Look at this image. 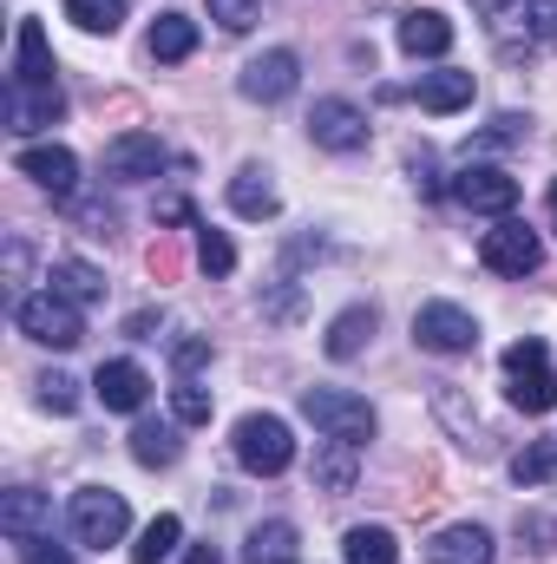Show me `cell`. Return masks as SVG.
Returning <instances> with one entry per match:
<instances>
[{
    "instance_id": "35",
    "label": "cell",
    "mask_w": 557,
    "mask_h": 564,
    "mask_svg": "<svg viewBox=\"0 0 557 564\" xmlns=\"http://www.w3.org/2000/svg\"><path fill=\"white\" fill-rule=\"evenodd\" d=\"M144 270H151L157 282H177V276H184V250H177V237H171V230H157V243L144 250Z\"/></svg>"
},
{
    "instance_id": "7",
    "label": "cell",
    "mask_w": 557,
    "mask_h": 564,
    "mask_svg": "<svg viewBox=\"0 0 557 564\" xmlns=\"http://www.w3.org/2000/svg\"><path fill=\"white\" fill-rule=\"evenodd\" d=\"M414 341L426 355H472L479 348V322L459 302H426V308H414Z\"/></svg>"
},
{
    "instance_id": "45",
    "label": "cell",
    "mask_w": 557,
    "mask_h": 564,
    "mask_svg": "<svg viewBox=\"0 0 557 564\" xmlns=\"http://www.w3.org/2000/svg\"><path fill=\"white\" fill-rule=\"evenodd\" d=\"M472 7H479V13H499V7H512V0H472Z\"/></svg>"
},
{
    "instance_id": "32",
    "label": "cell",
    "mask_w": 557,
    "mask_h": 564,
    "mask_svg": "<svg viewBox=\"0 0 557 564\" xmlns=\"http://www.w3.org/2000/svg\"><path fill=\"white\" fill-rule=\"evenodd\" d=\"M197 263H204L210 276H230V270H237L230 237H223V230H210V224H197Z\"/></svg>"
},
{
    "instance_id": "26",
    "label": "cell",
    "mask_w": 557,
    "mask_h": 564,
    "mask_svg": "<svg viewBox=\"0 0 557 564\" xmlns=\"http://www.w3.org/2000/svg\"><path fill=\"white\" fill-rule=\"evenodd\" d=\"M177 453H184V440H177L171 421H139L132 426V459H139V466H177Z\"/></svg>"
},
{
    "instance_id": "43",
    "label": "cell",
    "mask_w": 557,
    "mask_h": 564,
    "mask_svg": "<svg viewBox=\"0 0 557 564\" xmlns=\"http://www.w3.org/2000/svg\"><path fill=\"white\" fill-rule=\"evenodd\" d=\"M151 328H157V308H139V315L125 322V335H139V341H151Z\"/></svg>"
},
{
    "instance_id": "16",
    "label": "cell",
    "mask_w": 557,
    "mask_h": 564,
    "mask_svg": "<svg viewBox=\"0 0 557 564\" xmlns=\"http://www.w3.org/2000/svg\"><path fill=\"white\" fill-rule=\"evenodd\" d=\"M13 86H59V66H53V46H46V26L40 20H20L13 33Z\"/></svg>"
},
{
    "instance_id": "29",
    "label": "cell",
    "mask_w": 557,
    "mask_h": 564,
    "mask_svg": "<svg viewBox=\"0 0 557 564\" xmlns=\"http://www.w3.org/2000/svg\"><path fill=\"white\" fill-rule=\"evenodd\" d=\"M177 539H184V519H177V512H157L139 532V545H132V564H164L177 552Z\"/></svg>"
},
{
    "instance_id": "15",
    "label": "cell",
    "mask_w": 557,
    "mask_h": 564,
    "mask_svg": "<svg viewBox=\"0 0 557 564\" xmlns=\"http://www.w3.org/2000/svg\"><path fill=\"white\" fill-rule=\"evenodd\" d=\"M92 394L106 401V414H139L144 401H151V375H144L139 361H99Z\"/></svg>"
},
{
    "instance_id": "21",
    "label": "cell",
    "mask_w": 557,
    "mask_h": 564,
    "mask_svg": "<svg viewBox=\"0 0 557 564\" xmlns=\"http://www.w3.org/2000/svg\"><path fill=\"white\" fill-rule=\"evenodd\" d=\"M414 99H419V112H459V106H472V73H459V66L419 73Z\"/></svg>"
},
{
    "instance_id": "42",
    "label": "cell",
    "mask_w": 557,
    "mask_h": 564,
    "mask_svg": "<svg viewBox=\"0 0 557 564\" xmlns=\"http://www.w3.org/2000/svg\"><path fill=\"white\" fill-rule=\"evenodd\" d=\"M157 224H190V204L184 197H157Z\"/></svg>"
},
{
    "instance_id": "13",
    "label": "cell",
    "mask_w": 557,
    "mask_h": 564,
    "mask_svg": "<svg viewBox=\"0 0 557 564\" xmlns=\"http://www.w3.org/2000/svg\"><path fill=\"white\" fill-rule=\"evenodd\" d=\"M0 106H7V132H13V139H26V132H40V126H59L66 93H59V86H13V79H7Z\"/></svg>"
},
{
    "instance_id": "46",
    "label": "cell",
    "mask_w": 557,
    "mask_h": 564,
    "mask_svg": "<svg viewBox=\"0 0 557 564\" xmlns=\"http://www.w3.org/2000/svg\"><path fill=\"white\" fill-rule=\"evenodd\" d=\"M545 204H551V224H557V177H551V191H545Z\"/></svg>"
},
{
    "instance_id": "3",
    "label": "cell",
    "mask_w": 557,
    "mask_h": 564,
    "mask_svg": "<svg viewBox=\"0 0 557 564\" xmlns=\"http://www.w3.org/2000/svg\"><path fill=\"white\" fill-rule=\"evenodd\" d=\"M230 446H237V466H243V473H256V479H276V473L295 466L288 421H276V414H243L237 433H230Z\"/></svg>"
},
{
    "instance_id": "9",
    "label": "cell",
    "mask_w": 557,
    "mask_h": 564,
    "mask_svg": "<svg viewBox=\"0 0 557 564\" xmlns=\"http://www.w3.org/2000/svg\"><path fill=\"white\" fill-rule=\"evenodd\" d=\"M295 86H302V59H295L288 46H270V53H256V59L237 73V93H243V99H256V106H282Z\"/></svg>"
},
{
    "instance_id": "27",
    "label": "cell",
    "mask_w": 557,
    "mask_h": 564,
    "mask_svg": "<svg viewBox=\"0 0 557 564\" xmlns=\"http://www.w3.org/2000/svg\"><path fill=\"white\" fill-rule=\"evenodd\" d=\"M341 558L348 564H394L401 558V539H394L387 525H354V532L341 539Z\"/></svg>"
},
{
    "instance_id": "33",
    "label": "cell",
    "mask_w": 557,
    "mask_h": 564,
    "mask_svg": "<svg viewBox=\"0 0 557 564\" xmlns=\"http://www.w3.org/2000/svg\"><path fill=\"white\" fill-rule=\"evenodd\" d=\"M525 139H532V119H525V112H499V119L472 139V151H499V144H525Z\"/></svg>"
},
{
    "instance_id": "14",
    "label": "cell",
    "mask_w": 557,
    "mask_h": 564,
    "mask_svg": "<svg viewBox=\"0 0 557 564\" xmlns=\"http://www.w3.org/2000/svg\"><path fill=\"white\" fill-rule=\"evenodd\" d=\"M0 532H7L13 545H40V539H53V499L33 492V486H13V492L0 499Z\"/></svg>"
},
{
    "instance_id": "37",
    "label": "cell",
    "mask_w": 557,
    "mask_h": 564,
    "mask_svg": "<svg viewBox=\"0 0 557 564\" xmlns=\"http://www.w3.org/2000/svg\"><path fill=\"white\" fill-rule=\"evenodd\" d=\"M204 361H210V335H190V341L171 348V368H177V375H197Z\"/></svg>"
},
{
    "instance_id": "38",
    "label": "cell",
    "mask_w": 557,
    "mask_h": 564,
    "mask_svg": "<svg viewBox=\"0 0 557 564\" xmlns=\"http://www.w3.org/2000/svg\"><path fill=\"white\" fill-rule=\"evenodd\" d=\"M525 20H532V40H557V0H525Z\"/></svg>"
},
{
    "instance_id": "20",
    "label": "cell",
    "mask_w": 557,
    "mask_h": 564,
    "mask_svg": "<svg viewBox=\"0 0 557 564\" xmlns=\"http://www.w3.org/2000/svg\"><path fill=\"white\" fill-rule=\"evenodd\" d=\"M230 210L250 217V224H263V217H276L282 210V197H276V184H270L263 164H243V171L230 177Z\"/></svg>"
},
{
    "instance_id": "18",
    "label": "cell",
    "mask_w": 557,
    "mask_h": 564,
    "mask_svg": "<svg viewBox=\"0 0 557 564\" xmlns=\"http://www.w3.org/2000/svg\"><path fill=\"white\" fill-rule=\"evenodd\" d=\"M374 328H381V308H374V302H348V308L328 322V341H321L328 361H354V355L374 341Z\"/></svg>"
},
{
    "instance_id": "25",
    "label": "cell",
    "mask_w": 557,
    "mask_h": 564,
    "mask_svg": "<svg viewBox=\"0 0 557 564\" xmlns=\"http://www.w3.org/2000/svg\"><path fill=\"white\" fill-rule=\"evenodd\" d=\"M46 282H53V295H66V302H79V308L106 295V276H99V270H92L86 257H59V263H53V276H46Z\"/></svg>"
},
{
    "instance_id": "31",
    "label": "cell",
    "mask_w": 557,
    "mask_h": 564,
    "mask_svg": "<svg viewBox=\"0 0 557 564\" xmlns=\"http://www.w3.org/2000/svg\"><path fill=\"white\" fill-rule=\"evenodd\" d=\"M171 414H177V426H204L210 421V388H204L197 375H177V388H171Z\"/></svg>"
},
{
    "instance_id": "5",
    "label": "cell",
    "mask_w": 557,
    "mask_h": 564,
    "mask_svg": "<svg viewBox=\"0 0 557 564\" xmlns=\"http://www.w3.org/2000/svg\"><path fill=\"white\" fill-rule=\"evenodd\" d=\"M302 414L321 426L328 440H348V446H368L374 440V408L348 388H308L302 394Z\"/></svg>"
},
{
    "instance_id": "22",
    "label": "cell",
    "mask_w": 557,
    "mask_h": 564,
    "mask_svg": "<svg viewBox=\"0 0 557 564\" xmlns=\"http://www.w3.org/2000/svg\"><path fill=\"white\" fill-rule=\"evenodd\" d=\"M426 564H492V532L485 525H446L426 545Z\"/></svg>"
},
{
    "instance_id": "12",
    "label": "cell",
    "mask_w": 557,
    "mask_h": 564,
    "mask_svg": "<svg viewBox=\"0 0 557 564\" xmlns=\"http://www.w3.org/2000/svg\"><path fill=\"white\" fill-rule=\"evenodd\" d=\"M164 164H171V151H164L157 132H119V139L106 144V177H119V184H144Z\"/></svg>"
},
{
    "instance_id": "19",
    "label": "cell",
    "mask_w": 557,
    "mask_h": 564,
    "mask_svg": "<svg viewBox=\"0 0 557 564\" xmlns=\"http://www.w3.org/2000/svg\"><path fill=\"white\" fill-rule=\"evenodd\" d=\"M401 53H414V59H446V53H452V20L433 13V7H414V13L401 20Z\"/></svg>"
},
{
    "instance_id": "28",
    "label": "cell",
    "mask_w": 557,
    "mask_h": 564,
    "mask_svg": "<svg viewBox=\"0 0 557 564\" xmlns=\"http://www.w3.org/2000/svg\"><path fill=\"white\" fill-rule=\"evenodd\" d=\"M512 479L532 492V486H557V440H532L512 453Z\"/></svg>"
},
{
    "instance_id": "34",
    "label": "cell",
    "mask_w": 557,
    "mask_h": 564,
    "mask_svg": "<svg viewBox=\"0 0 557 564\" xmlns=\"http://www.w3.org/2000/svg\"><path fill=\"white\" fill-rule=\"evenodd\" d=\"M33 388H40V408H53V414H73V408H79V381L59 375V368H46Z\"/></svg>"
},
{
    "instance_id": "10",
    "label": "cell",
    "mask_w": 557,
    "mask_h": 564,
    "mask_svg": "<svg viewBox=\"0 0 557 564\" xmlns=\"http://www.w3.org/2000/svg\"><path fill=\"white\" fill-rule=\"evenodd\" d=\"M308 139L321 144V151L354 158V151H368V112L348 106V99H315V112H308Z\"/></svg>"
},
{
    "instance_id": "44",
    "label": "cell",
    "mask_w": 557,
    "mask_h": 564,
    "mask_svg": "<svg viewBox=\"0 0 557 564\" xmlns=\"http://www.w3.org/2000/svg\"><path fill=\"white\" fill-rule=\"evenodd\" d=\"M184 564H223V552H217V545H190V558Z\"/></svg>"
},
{
    "instance_id": "2",
    "label": "cell",
    "mask_w": 557,
    "mask_h": 564,
    "mask_svg": "<svg viewBox=\"0 0 557 564\" xmlns=\"http://www.w3.org/2000/svg\"><path fill=\"white\" fill-rule=\"evenodd\" d=\"M66 525H73V539H79V545L106 552V545H119V539L132 532V506H125V492H112V486H79V492H73V512H66Z\"/></svg>"
},
{
    "instance_id": "1",
    "label": "cell",
    "mask_w": 557,
    "mask_h": 564,
    "mask_svg": "<svg viewBox=\"0 0 557 564\" xmlns=\"http://www.w3.org/2000/svg\"><path fill=\"white\" fill-rule=\"evenodd\" d=\"M505 394L525 414H551L557 408V368H551V348L538 335H525V341L505 348Z\"/></svg>"
},
{
    "instance_id": "41",
    "label": "cell",
    "mask_w": 557,
    "mask_h": 564,
    "mask_svg": "<svg viewBox=\"0 0 557 564\" xmlns=\"http://www.w3.org/2000/svg\"><path fill=\"white\" fill-rule=\"evenodd\" d=\"M20 564H73V552L53 545V539H40V545H20Z\"/></svg>"
},
{
    "instance_id": "6",
    "label": "cell",
    "mask_w": 557,
    "mask_h": 564,
    "mask_svg": "<svg viewBox=\"0 0 557 564\" xmlns=\"http://www.w3.org/2000/svg\"><path fill=\"white\" fill-rule=\"evenodd\" d=\"M479 263H485L492 276H532V270L545 263V243H538V230H532V224L499 217V224L485 230V243H479Z\"/></svg>"
},
{
    "instance_id": "4",
    "label": "cell",
    "mask_w": 557,
    "mask_h": 564,
    "mask_svg": "<svg viewBox=\"0 0 557 564\" xmlns=\"http://www.w3.org/2000/svg\"><path fill=\"white\" fill-rule=\"evenodd\" d=\"M13 322H20V335L26 341H40V348H79L86 341V322H79V302H66V295H20L13 302Z\"/></svg>"
},
{
    "instance_id": "11",
    "label": "cell",
    "mask_w": 557,
    "mask_h": 564,
    "mask_svg": "<svg viewBox=\"0 0 557 564\" xmlns=\"http://www.w3.org/2000/svg\"><path fill=\"white\" fill-rule=\"evenodd\" d=\"M13 171L33 177L40 191H53L59 204H73V191H79V158L66 144H20L13 151Z\"/></svg>"
},
{
    "instance_id": "17",
    "label": "cell",
    "mask_w": 557,
    "mask_h": 564,
    "mask_svg": "<svg viewBox=\"0 0 557 564\" xmlns=\"http://www.w3.org/2000/svg\"><path fill=\"white\" fill-rule=\"evenodd\" d=\"M354 453H361V446H348V440H328V433H321V446H315V459H308L315 492H328V499L354 492V479H361V459H354Z\"/></svg>"
},
{
    "instance_id": "40",
    "label": "cell",
    "mask_w": 557,
    "mask_h": 564,
    "mask_svg": "<svg viewBox=\"0 0 557 564\" xmlns=\"http://www.w3.org/2000/svg\"><path fill=\"white\" fill-rule=\"evenodd\" d=\"M518 539H532V552H551L557 525H551V519H538V512H532V519H518Z\"/></svg>"
},
{
    "instance_id": "24",
    "label": "cell",
    "mask_w": 557,
    "mask_h": 564,
    "mask_svg": "<svg viewBox=\"0 0 557 564\" xmlns=\"http://www.w3.org/2000/svg\"><path fill=\"white\" fill-rule=\"evenodd\" d=\"M151 59H164V66H177V59H190L197 53V20L190 13H157V26H151Z\"/></svg>"
},
{
    "instance_id": "36",
    "label": "cell",
    "mask_w": 557,
    "mask_h": 564,
    "mask_svg": "<svg viewBox=\"0 0 557 564\" xmlns=\"http://www.w3.org/2000/svg\"><path fill=\"white\" fill-rule=\"evenodd\" d=\"M210 20H217L223 33H250V26L263 20V0H210Z\"/></svg>"
},
{
    "instance_id": "30",
    "label": "cell",
    "mask_w": 557,
    "mask_h": 564,
    "mask_svg": "<svg viewBox=\"0 0 557 564\" xmlns=\"http://www.w3.org/2000/svg\"><path fill=\"white\" fill-rule=\"evenodd\" d=\"M66 20H73L79 33H119L125 0H66Z\"/></svg>"
},
{
    "instance_id": "8",
    "label": "cell",
    "mask_w": 557,
    "mask_h": 564,
    "mask_svg": "<svg viewBox=\"0 0 557 564\" xmlns=\"http://www.w3.org/2000/svg\"><path fill=\"white\" fill-rule=\"evenodd\" d=\"M452 197H459L466 210H479V217H512V210H518V177L499 171V164H466V171L452 177Z\"/></svg>"
},
{
    "instance_id": "23",
    "label": "cell",
    "mask_w": 557,
    "mask_h": 564,
    "mask_svg": "<svg viewBox=\"0 0 557 564\" xmlns=\"http://www.w3.org/2000/svg\"><path fill=\"white\" fill-rule=\"evenodd\" d=\"M295 558H302V532L288 519H263L243 539V564H295Z\"/></svg>"
},
{
    "instance_id": "39",
    "label": "cell",
    "mask_w": 557,
    "mask_h": 564,
    "mask_svg": "<svg viewBox=\"0 0 557 564\" xmlns=\"http://www.w3.org/2000/svg\"><path fill=\"white\" fill-rule=\"evenodd\" d=\"M407 171H414L419 197H439V171H433V151H414V158H407Z\"/></svg>"
}]
</instances>
